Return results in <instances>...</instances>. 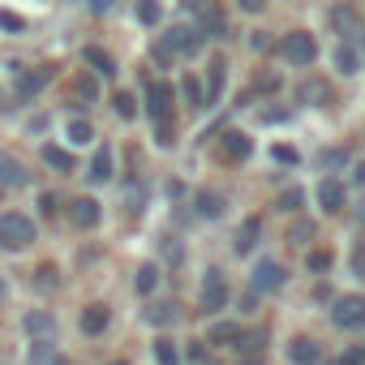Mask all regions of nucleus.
Instances as JSON below:
<instances>
[{"instance_id":"c756f323","label":"nucleus","mask_w":365,"mask_h":365,"mask_svg":"<svg viewBox=\"0 0 365 365\" xmlns=\"http://www.w3.org/2000/svg\"><path fill=\"white\" fill-rule=\"evenodd\" d=\"M301 202H305V190H284L275 207H279V211H301Z\"/></svg>"},{"instance_id":"6e6552de","label":"nucleus","mask_w":365,"mask_h":365,"mask_svg":"<svg viewBox=\"0 0 365 365\" xmlns=\"http://www.w3.org/2000/svg\"><path fill=\"white\" fill-rule=\"evenodd\" d=\"M108 322H112V309H108V305H86V309H82V331H86V335H103Z\"/></svg>"},{"instance_id":"c85d7f7f","label":"nucleus","mask_w":365,"mask_h":365,"mask_svg":"<svg viewBox=\"0 0 365 365\" xmlns=\"http://www.w3.org/2000/svg\"><path fill=\"white\" fill-rule=\"evenodd\" d=\"M65 133H69V142H73V146H86V142H91V125H86V120H69V129H65Z\"/></svg>"},{"instance_id":"7ed1b4c3","label":"nucleus","mask_w":365,"mask_h":365,"mask_svg":"<svg viewBox=\"0 0 365 365\" xmlns=\"http://www.w3.org/2000/svg\"><path fill=\"white\" fill-rule=\"evenodd\" d=\"M279 52H284V61H292V65H314V56H318V43H314L305 31H292V35H284Z\"/></svg>"},{"instance_id":"f704fd0d","label":"nucleus","mask_w":365,"mask_h":365,"mask_svg":"<svg viewBox=\"0 0 365 365\" xmlns=\"http://www.w3.org/2000/svg\"><path fill=\"white\" fill-rule=\"evenodd\" d=\"M305 267H309V271H327V267H331V254H327V250H314V254L305 258Z\"/></svg>"},{"instance_id":"39448f33","label":"nucleus","mask_w":365,"mask_h":365,"mask_svg":"<svg viewBox=\"0 0 365 365\" xmlns=\"http://www.w3.org/2000/svg\"><path fill=\"white\" fill-rule=\"evenodd\" d=\"M146 112H150L155 125H168V116H172V86H168V82H150V91H146Z\"/></svg>"},{"instance_id":"dca6fc26","label":"nucleus","mask_w":365,"mask_h":365,"mask_svg":"<svg viewBox=\"0 0 365 365\" xmlns=\"http://www.w3.org/2000/svg\"><path fill=\"white\" fill-rule=\"evenodd\" d=\"M91 180H95V185L112 180V150H108V146H99V150H95V159H91Z\"/></svg>"},{"instance_id":"a211bd4d","label":"nucleus","mask_w":365,"mask_h":365,"mask_svg":"<svg viewBox=\"0 0 365 365\" xmlns=\"http://www.w3.org/2000/svg\"><path fill=\"white\" fill-rule=\"evenodd\" d=\"M250 150H254V142L245 133H224V155L228 159H250Z\"/></svg>"},{"instance_id":"de8ad7c7","label":"nucleus","mask_w":365,"mask_h":365,"mask_svg":"<svg viewBox=\"0 0 365 365\" xmlns=\"http://www.w3.org/2000/svg\"><path fill=\"white\" fill-rule=\"evenodd\" d=\"M356 275L365 279V250H356Z\"/></svg>"},{"instance_id":"c9c22d12","label":"nucleus","mask_w":365,"mask_h":365,"mask_svg":"<svg viewBox=\"0 0 365 365\" xmlns=\"http://www.w3.org/2000/svg\"><path fill=\"white\" fill-rule=\"evenodd\" d=\"M288 237H292V245H305V241L314 237V224H292V232H288Z\"/></svg>"},{"instance_id":"f03ea898","label":"nucleus","mask_w":365,"mask_h":365,"mask_svg":"<svg viewBox=\"0 0 365 365\" xmlns=\"http://www.w3.org/2000/svg\"><path fill=\"white\" fill-rule=\"evenodd\" d=\"M198 48H202V35H198V31H190V26H172V31L163 35V43H159V61H168L172 52L194 56Z\"/></svg>"},{"instance_id":"20e7f679","label":"nucleus","mask_w":365,"mask_h":365,"mask_svg":"<svg viewBox=\"0 0 365 365\" xmlns=\"http://www.w3.org/2000/svg\"><path fill=\"white\" fill-rule=\"evenodd\" d=\"M331 322H335L339 331L361 327V322H365V301H361V297H339L335 309H331Z\"/></svg>"},{"instance_id":"8fccbe9b","label":"nucleus","mask_w":365,"mask_h":365,"mask_svg":"<svg viewBox=\"0 0 365 365\" xmlns=\"http://www.w3.org/2000/svg\"><path fill=\"white\" fill-rule=\"evenodd\" d=\"M245 365H262V361H258V356H250V361H245Z\"/></svg>"},{"instance_id":"864d4df0","label":"nucleus","mask_w":365,"mask_h":365,"mask_svg":"<svg viewBox=\"0 0 365 365\" xmlns=\"http://www.w3.org/2000/svg\"><path fill=\"white\" fill-rule=\"evenodd\" d=\"M361 356H365V352H361Z\"/></svg>"},{"instance_id":"f8f14e48","label":"nucleus","mask_w":365,"mask_h":365,"mask_svg":"<svg viewBox=\"0 0 365 365\" xmlns=\"http://www.w3.org/2000/svg\"><path fill=\"white\" fill-rule=\"evenodd\" d=\"M69 215H73L78 228H95V224H99V202H95V198H78Z\"/></svg>"},{"instance_id":"603ef678","label":"nucleus","mask_w":365,"mask_h":365,"mask_svg":"<svg viewBox=\"0 0 365 365\" xmlns=\"http://www.w3.org/2000/svg\"><path fill=\"white\" fill-rule=\"evenodd\" d=\"M112 365H125V361H112Z\"/></svg>"},{"instance_id":"bb28decb","label":"nucleus","mask_w":365,"mask_h":365,"mask_svg":"<svg viewBox=\"0 0 365 365\" xmlns=\"http://www.w3.org/2000/svg\"><path fill=\"white\" fill-rule=\"evenodd\" d=\"M180 95H185L194 108H202V103H207V99H202V82H198V78H185V82H180Z\"/></svg>"},{"instance_id":"b1692460","label":"nucleus","mask_w":365,"mask_h":365,"mask_svg":"<svg viewBox=\"0 0 365 365\" xmlns=\"http://www.w3.org/2000/svg\"><path fill=\"white\" fill-rule=\"evenodd\" d=\"M232 339H241V327H237V322H220V327L211 331V344H232Z\"/></svg>"},{"instance_id":"e433bc0d","label":"nucleus","mask_w":365,"mask_h":365,"mask_svg":"<svg viewBox=\"0 0 365 365\" xmlns=\"http://www.w3.org/2000/svg\"><path fill=\"white\" fill-rule=\"evenodd\" d=\"M52 284H56V271H52V267H43V271H39V279H35V288H39V292H48Z\"/></svg>"},{"instance_id":"f3484780","label":"nucleus","mask_w":365,"mask_h":365,"mask_svg":"<svg viewBox=\"0 0 365 365\" xmlns=\"http://www.w3.org/2000/svg\"><path fill=\"white\" fill-rule=\"evenodd\" d=\"M86 65H91L99 78H112V73H116V61H112L103 48H86Z\"/></svg>"},{"instance_id":"9d476101","label":"nucleus","mask_w":365,"mask_h":365,"mask_svg":"<svg viewBox=\"0 0 365 365\" xmlns=\"http://www.w3.org/2000/svg\"><path fill=\"white\" fill-rule=\"evenodd\" d=\"M288 361H292V365H318L322 352H318L314 339H292V344H288Z\"/></svg>"},{"instance_id":"72a5a7b5","label":"nucleus","mask_w":365,"mask_h":365,"mask_svg":"<svg viewBox=\"0 0 365 365\" xmlns=\"http://www.w3.org/2000/svg\"><path fill=\"white\" fill-rule=\"evenodd\" d=\"M112 103H116V112H120V116H125V120H129V116H133V112H138V103H133V95H125V91H120V95H116V99H112Z\"/></svg>"},{"instance_id":"aec40b11","label":"nucleus","mask_w":365,"mask_h":365,"mask_svg":"<svg viewBox=\"0 0 365 365\" xmlns=\"http://www.w3.org/2000/svg\"><path fill=\"white\" fill-rule=\"evenodd\" d=\"M335 69H339V73H356V69H361V56H356L352 43H339V48H335Z\"/></svg>"},{"instance_id":"f257e3e1","label":"nucleus","mask_w":365,"mask_h":365,"mask_svg":"<svg viewBox=\"0 0 365 365\" xmlns=\"http://www.w3.org/2000/svg\"><path fill=\"white\" fill-rule=\"evenodd\" d=\"M31 241H35V224L26 215H18V211L0 215V250H26Z\"/></svg>"},{"instance_id":"7c9ffc66","label":"nucleus","mask_w":365,"mask_h":365,"mask_svg":"<svg viewBox=\"0 0 365 365\" xmlns=\"http://www.w3.org/2000/svg\"><path fill=\"white\" fill-rule=\"evenodd\" d=\"M331 22H335L339 31H348V35L356 31V14H352V9H335V14H331Z\"/></svg>"},{"instance_id":"393cba45","label":"nucleus","mask_w":365,"mask_h":365,"mask_svg":"<svg viewBox=\"0 0 365 365\" xmlns=\"http://www.w3.org/2000/svg\"><path fill=\"white\" fill-rule=\"evenodd\" d=\"M155 361H159V365H180V356H176L172 339H155Z\"/></svg>"},{"instance_id":"412c9836","label":"nucleus","mask_w":365,"mask_h":365,"mask_svg":"<svg viewBox=\"0 0 365 365\" xmlns=\"http://www.w3.org/2000/svg\"><path fill=\"white\" fill-rule=\"evenodd\" d=\"M155 284H159V267H150V262H146V267H138V275H133V288L146 297V292H155Z\"/></svg>"},{"instance_id":"a18cd8bd","label":"nucleus","mask_w":365,"mask_h":365,"mask_svg":"<svg viewBox=\"0 0 365 365\" xmlns=\"http://www.w3.org/2000/svg\"><path fill=\"white\" fill-rule=\"evenodd\" d=\"M39 211L52 215V211H56V194H43V198H39Z\"/></svg>"},{"instance_id":"423d86ee","label":"nucleus","mask_w":365,"mask_h":365,"mask_svg":"<svg viewBox=\"0 0 365 365\" xmlns=\"http://www.w3.org/2000/svg\"><path fill=\"white\" fill-rule=\"evenodd\" d=\"M224 305H228V284H224L220 271H207V279H202V309L207 314H220Z\"/></svg>"},{"instance_id":"5701e85b","label":"nucleus","mask_w":365,"mask_h":365,"mask_svg":"<svg viewBox=\"0 0 365 365\" xmlns=\"http://www.w3.org/2000/svg\"><path fill=\"white\" fill-rule=\"evenodd\" d=\"M31 365H56V348H52L48 339H39V344L31 348Z\"/></svg>"},{"instance_id":"2eb2a0df","label":"nucleus","mask_w":365,"mask_h":365,"mask_svg":"<svg viewBox=\"0 0 365 365\" xmlns=\"http://www.w3.org/2000/svg\"><path fill=\"white\" fill-rule=\"evenodd\" d=\"M22 327H26L31 335H52V331H56V318H52L48 309H31V314L22 318Z\"/></svg>"},{"instance_id":"473e14b6","label":"nucleus","mask_w":365,"mask_h":365,"mask_svg":"<svg viewBox=\"0 0 365 365\" xmlns=\"http://www.w3.org/2000/svg\"><path fill=\"white\" fill-rule=\"evenodd\" d=\"M43 82H48V73H31V78H22V82H18V91H22V95H35Z\"/></svg>"},{"instance_id":"cd10ccee","label":"nucleus","mask_w":365,"mask_h":365,"mask_svg":"<svg viewBox=\"0 0 365 365\" xmlns=\"http://www.w3.org/2000/svg\"><path fill=\"white\" fill-rule=\"evenodd\" d=\"M220 91H224V61H215V65H211V91H207L202 99L211 103V99H220Z\"/></svg>"},{"instance_id":"1a4fd4ad","label":"nucleus","mask_w":365,"mask_h":365,"mask_svg":"<svg viewBox=\"0 0 365 365\" xmlns=\"http://www.w3.org/2000/svg\"><path fill=\"white\" fill-rule=\"evenodd\" d=\"M318 202H322V211H344V185H339V180L335 176H327L322 180V185H318Z\"/></svg>"},{"instance_id":"49530a36","label":"nucleus","mask_w":365,"mask_h":365,"mask_svg":"<svg viewBox=\"0 0 365 365\" xmlns=\"http://www.w3.org/2000/svg\"><path fill=\"white\" fill-rule=\"evenodd\" d=\"M91 9H95V14H108V9H112V0H91Z\"/></svg>"},{"instance_id":"09e8293b","label":"nucleus","mask_w":365,"mask_h":365,"mask_svg":"<svg viewBox=\"0 0 365 365\" xmlns=\"http://www.w3.org/2000/svg\"><path fill=\"white\" fill-rule=\"evenodd\" d=\"M352 176H356V185H365V163H356V172H352Z\"/></svg>"},{"instance_id":"a878e982","label":"nucleus","mask_w":365,"mask_h":365,"mask_svg":"<svg viewBox=\"0 0 365 365\" xmlns=\"http://www.w3.org/2000/svg\"><path fill=\"white\" fill-rule=\"evenodd\" d=\"M163 14H159V5H155V0H138V22L142 26H155Z\"/></svg>"},{"instance_id":"ea45409f","label":"nucleus","mask_w":365,"mask_h":365,"mask_svg":"<svg viewBox=\"0 0 365 365\" xmlns=\"http://www.w3.org/2000/svg\"><path fill=\"white\" fill-rule=\"evenodd\" d=\"M322 163H327V168H339V163H348V155H344V150H327Z\"/></svg>"},{"instance_id":"58836bf2","label":"nucleus","mask_w":365,"mask_h":365,"mask_svg":"<svg viewBox=\"0 0 365 365\" xmlns=\"http://www.w3.org/2000/svg\"><path fill=\"white\" fill-rule=\"evenodd\" d=\"M271 155H275V159H279V163H297V150H292V146H275V150H271Z\"/></svg>"},{"instance_id":"37998d69","label":"nucleus","mask_w":365,"mask_h":365,"mask_svg":"<svg viewBox=\"0 0 365 365\" xmlns=\"http://www.w3.org/2000/svg\"><path fill=\"white\" fill-rule=\"evenodd\" d=\"M0 26H5V31H22V18H14V14H0Z\"/></svg>"},{"instance_id":"a19ab883","label":"nucleus","mask_w":365,"mask_h":365,"mask_svg":"<svg viewBox=\"0 0 365 365\" xmlns=\"http://www.w3.org/2000/svg\"><path fill=\"white\" fill-rule=\"evenodd\" d=\"M262 120H267V125H275V120H288V112H284V108H267V112H262Z\"/></svg>"},{"instance_id":"9b49d317","label":"nucleus","mask_w":365,"mask_h":365,"mask_svg":"<svg viewBox=\"0 0 365 365\" xmlns=\"http://www.w3.org/2000/svg\"><path fill=\"white\" fill-rule=\"evenodd\" d=\"M258 232H262V220H258V215H250V220L241 224V232H237L232 250H237V254H250V250L258 245Z\"/></svg>"},{"instance_id":"c03bdc74","label":"nucleus","mask_w":365,"mask_h":365,"mask_svg":"<svg viewBox=\"0 0 365 365\" xmlns=\"http://www.w3.org/2000/svg\"><path fill=\"white\" fill-rule=\"evenodd\" d=\"M237 5H241L245 14H262V5H267V0H237Z\"/></svg>"},{"instance_id":"3c124183","label":"nucleus","mask_w":365,"mask_h":365,"mask_svg":"<svg viewBox=\"0 0 365 365\" xmlns=\"http://www.w3.org/2000/svg\"><path fill=\"white\" fill-rule=\"evenodd\" d=\"M0 301H5V279H0Z\"/></svg>"},{"instance_id":"4be33fe9","label":"nucleus","mask_w":365,"mask_h":365,"mask_svg":"<svg viewBox=\"0 0 365 365\" xmlns=\"http://www.w3.org/2000/svg\"><path fill=\"white\" fill-rule=\"evenodd\" d=\"M43 163H52V168H61V172H73V155L61 150V146H43Z\"/></svg>"},{"instance_id":"79ce46f5","label":"nucleus","mask_w":365,"mask_h":365,"mask_svg":"<svg viewBox=\"0 0 365 365\" xmlns=\"http://www.w3.org/2000/svg\"><path fill=\"white\" fill-rule=\"evenodd\" d=\"M331 365H361V352H356V348H352V352H344V356H335V361H331Z\"/></svg>"},{"instance_id":"4c0bfd02","label":"nucleus","mask_w":365,"mask_h":365,"mask_svg":"<svg viewBox=\"0 0 365 365\" xmlns=\"http://www.w3.org/2000/svg\"><path fill=\"white\" fill-rule=\"evenodd\" d=\"M78 91H82L86 99H95V95H99V82H95V78H82V82H78Z\"/></svg>"},{"instance_id":"6ab92c4d","label":"nucleus","mask_w":365,"mask_h":365,"mask_svg":"<svg viewBox=\"0 0 365 365\" xmlns=\"http://www.w3.org/2000/svg\"><path fill=\"white\" fill-rule=\"evenodd\" d=\"M194 202H198V215H202V220H220V215H224V198L211 194V190H202Z\"/></svg>"},{"instance_id":"4468645a","label":"nucleus","mask_w":365,"mask_h":365,"mask_svg":"<svg viewBox=\"0 0 365 365\" xmlns=\"http://www.w3.org/2000/svg\"><path fill=\"white\" fill-rule=\"evenodd\" d=\"M301 99L322 108V103H331V86H327L322 78H305V82H301Z\"/></svg>"},{"instance_id":"2f4dec72","label":"nucleus","mask_w":365,"mask_h":365,"mask_svg":"<svg viewBox=\"0 0 365 365\" xmlns=\"http://www.w3.org/2000/svg\"><path fill=\"white\" fill-rule=\"evenodd\" d=\"M155 327H163V322H172L176 318V305H150V314H146Z\"/></svg>"},{"instance_id":"ddd939ff","label":"nucleus","mask_w":365,"mask_h":365,"mask_svg":"<svg viewBox=\"0 0 365 365\" xmlns=\"http://www.w3.org/2000/svg\"><path fill=\"white\" fill-rule=\"evenodd\" d=\"M0 185H26V168L14 155H0Z\"/></svg>"},{"instance_id":"0eeeda50","label":"nucleus","mask_w":365,"mask_h":365,"mask_svg":"<svg viewBox=\"0 0 365 365\" xmlns=\"http://www.w3.org/2000/svg\"><path fill=\"white\" fill-rule=\"evenodd\" d=\"M284 284V267L275 262V258H262L258 267H254V292H271V288H279Z\"/></svg>"}]
</instances>
